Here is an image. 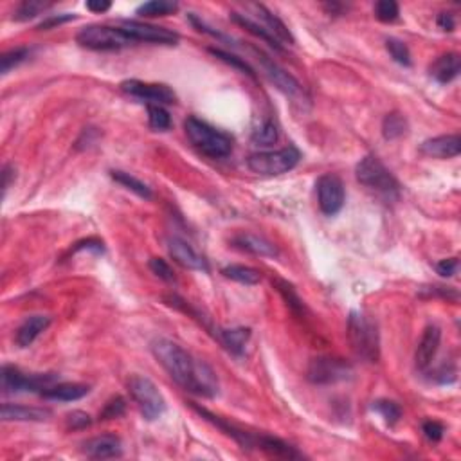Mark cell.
<instances>
[{"label": "cell", "instance_id": "30bf717a", "mask_svg": "<svg viewBox=\"0 0 461 461\" xmlns=\"http://www.w3.org/2000/svg\"><path fill=\"white\" fill-rule=\"evenodd\" d=\"M121 90L128 94L130 98H135L139 101H146L148 105H173L177 101V95L168 85L160 83H146L139 80H126L121 83Z\"/></svg>", "mask_w": 461, "mask_h": 461}, {"label": "cell", "instance_id": "3957f363", "mask_svg": "<svg viewBox=\"0 0 461 461\" xmlns=\"http://www.w3.org/2000/svg\"><path fill=\"white\" fill-rule=\"evenodd\" d=\"M184 130H186V135L191 145L211 159L227 157L233 150V139L202 119L187 118L184 123Z\"/></svg>", "mask_w": 461, "mask_h": 461}, {"label": "cell", "instance_id": "74e56055", "mask_svg": "<svg viewBox=\"0 0 461 461\" xmlns=\"http://www.w3.org/2000/svg\"><path fill=\"white\" fill-rule=\"evenodd\" d=\"M209 53L213 54L214 58H218V60L224 61V63H227V65H231V67H234V69L242 71V73L247 74V76L254 78V71H252V67L247 63V61L242 60V58L234 56V54L227 53V51H222V49H209Z\"/></svg>", "mask_w": 461, "mask_h": 461}, {"label": "cell", "instance_id": "2e32d148", "mask_svg": "<svg viewBox=\"0 0 461 461\" xmlns=\"http://www.w3.org/2000/svg\"><path fill=\"white\" fill-rule=\"evenodd\" d=\"M440 343H442V330L436 324H429L423 330V336L415 353V364L420 371H425L427 368L431 366L432 358L438 353Z\"/></svg>", "mask_w": 461, "mask_h": 461}, {"label": "cell", "instance_id": "ab89813d", "mask_svg": "<svg viewBox=\"0 0 461 461\" xmlns=\"http://www.w3.org/2000/svg\"><path fill=\"white\" fill-rule=\"evenodd\" d=\"M148 265H150V271H152L157 278L162 279V281H168V283L175 281V272H173V269L170 267V263L166 261V259L152 258Z\"/></svg>", "mask_w": 461, "mask_h": 461}, {"label": "cell", "instance_id": "f6af8a7d", "mask_svg": "<svg viewBox=\"0 0 461 461\" xmlns=\"http://www.w3.org/2000/svg\"><path fill=\"white\" fill-rule=\"evenodd\" d=\"M457 267H460V261H457V258H447V259H442V261H438V265H436V271H438L440 276L450 278V276L456 274Z\"/></svg>", "mask_w": 461, "mask_h": 461}, {"label": "cell", "instance_id": "277c9868", "mask_svg": "<svg viewBox=\"0 0 461 461\" xmlns=\"http://www.w3.org/2000/svg\"><path fill=\"white\" fill-rule=\"evenodd\" d=\"M348 339L361 358L377 362L380 357V337L375 321L362 312H351L348 317Z\"/></svg>", "mask_w": 461, "mask_h": 461}, {"label": "cell", "instance_id": "ffe728a7", "mask_svg": "<svg viewBox=\"0 0 461 461\" xmlns=\"http://www.w3.org/2000/svg\"><path fill=\"white\" fill-rule=\"evenodd\" d=\"M51 324V317L47 316H31L24 321L22 324L16 330L15 336V343L16 346L20 348H27L31 344L35 343L36 337L40 336L42 332H46L47 328Z\"/></svg>", "mask_w": 461, "mask_h": 461}, {"label": "cell", "instance_id": "d6986e66", "mask_svg": "<svg viewBox=\"0 0 461 461\" xmlns=\"http://www.w3.org/2000/svg\"><path fill=\"white\" fill-rule=\"evenodd\" d=\"M234 247L242 249L245 252H251L254 256H263V258H276L278 256V249L272 242H269L267 238L258 237L252 233H240L233 238Z\"/></svg>", "mask_w": 461, "mask_h": 461}, {"label": "cell", "instance_id": "681fc988", "mask_svg": "<svg viewBox=\"0 0 461 461\" xmlns=\"http://www.w3.org/2000/svg\"><path fill=\"white\" fill-rule=\"evenodd\" d=\"M85 6L92 13H105L112 8V2H108V0H88Z\"/></svg>", "mask_w": 461, "mask_h": 461}, {"label": "cell", "instance_id": "f1b7e54d", "mask_svg": "<svg viewBox=\"0 0 461 461\" xmlns=\"http://www.w3.org/2000/svg\"><path fill=\"white\" fill-rule=\"evenodd\" d=\"M222 274L242 285H256L259 283V272L256 269L245 267V265H227L222 269Z\"/></svg>", "mask_w": 461, "mask_h": 461}, {"label": "cell", "instance_id": "8d00e7d4", "mask_svg": "<svg viewBox=\"0 0 461 461\" xmlns=\"http://www.w3.org/2000/svg\"><path fill=\"white\" fill-rule=\"evenodd\" d=\"M373 411H377L389 425L397 423L402 416V409L397 402L393 400H377L373 402Z\"/></svg>", "mask_w": 461, "mask_h": 461}, {"label": "cell", "instance_id": "7402d4cb", "mask_svg": "<svg viewBox=\"0 0 461 461\" xmlns=\"http://www.w3.org/2000/svg\"><path fill=\"white\" fill-rule=\"evenodd\" d=\"M0 416L4 422H43L51 416V411L40 408H26V405L4 404L0 409Z\"/></svg>", "mask_w": 461, "mask_h": 461}, {"label": "cell", "instance_id": "60d3db41", "mask_svg": "<svg viewBox=\"0 0 461 461\" xmlns=\"http://www.w3.org/2000/svg\"><path fill=\"white\" fill-rule=\"evenodd\" d=\"M125 411H126L125 398L115 397V398H112V400L107 402V405L103 408V411L100 413V418L101 420H114V418H119V416L125 415Z\"/></svg>", "mask_w": 461, "mask_h": 461}, {"label": "cell", "instance_id": "d590c367", "mask_svg": "<svg viewBox=\"0 0 461 461\" xmlns=\"http://www.w3.org/2000/svg\"><path fill=\"white\" fill-rule=\"evenodd\" d=\"M385 49H388L389 56H391L393 60L397 61V63L405 65V67H409V65L413 63V61H411V53H409L408 46H405L404 42H400V40L388 38V40H385Z\"/></svg>", "mask_w": 461, "mask_h": 461}, {"label": "cell", "instance_id": "5b68a950", "mask_svg": "<svg viewBox=\"0 0 461 461\" xmlns=\"http://www.w3.org/2000/svg\"><path fill=\"white\" fill-rule=\"evenodd\" d=\"M299 159H301V152L294 145H290L286 148L276 150V152L252 153L247 159V166L256 175L276 177L296 168Z\"/></svg>", "mask_w": 461, "mask_h": 461}, {"label": "cell", "instance_id": "836d02e7", "mask_svg": "<svg viewBox=\"0 0 461 461\" xmlns=\"http://www.w3.org/2000/svg\"><path fill=\"white\" fill-rule=\"evenodd\" d=\"M148 123L157 132H166L172 126V118L168 110L160 105H148Z\"/></svg>", "mask_w": 461, "mask_h": 461}, {"label": "cell", "instance_id": "83f0119b", "mask_svg": "<svg viewBox=\"0 0 461 461\" xmlns=\"http://www.w3.org/2000/svg\"><path fill=\"white\" fill-rule=\"evenodd\" d=\"M405 132H408V119L402 114H398V112H391L382 121V134L388 141L402 138Z\"/></svg>", "mask_w": 461, "mask_h": 461}, {"label": "cell", "instance_id": "f35d334b", "mask_svg": "<svg viewBox=\"0 0 461 461\" xmlns=\"http://www.w3.org/2000/svg\"><path fill=\"white\" fill-rule=\"evenodd\" d=\"M375 16H377L380 22H395V20L400 16V8H398L397 2L393 0H380L375 4Z\"/></svg>", "mask_w": 461, "mask_h": 461}, {"label": "cell", "instance_id": "52a82bcc", "mask_svg": "<svg viewBox=\"0 0 461 461\" xmlns=\"http://www.w3.org/2000/svg\"><path fill=\"white\" fill-rule=\"evenodd\" d=\"M130 395L138 404L139 411H141L143 418L153 422V420L160 418L166 411V400H164L162 393L159 391L153 380L143 375H134L128 380Z\"/></svg>", "mask_w": 461, "mask_h": 461}, {"label": "cell", "instance_id": "44dd1931", "mask_svg": "<svg viewBox=\"0 0 461 461\" xmlns=\"http://www.w3.org/2000/svg\"><path fill=\"white\" fill-rule=\"evenodd\" d=\"M90 388L85 384H76V382H63V384L49 385L42 391V397L47 400L56 402H76L87 397Z\"/></svg>", "mask_w": 461, "mask_h": 461}, {"label": "cell", "instance_id": "7bdbcfd3", "mask_svg": "<svg viewBox=\"0 0 461 461\" xmlns=\"http://www.w3.org/2000/svg\"><path fill=\"white\" fill-rule=\"evenodd\" d=\"M76 16L71 15V13H61V15H49L46 20H43L42 24L38 26L40 31H47V29H53V27L56 26H61V24H67L71 22V20H74Z\"/></svg>", "mask_w": 461, "mask_h": 461}, {"label": "cell", "instance_id": "e575fe53", "mask_svg": "<svg viewBox=\"0 0 461 461\" xmlns=\"http://www.w3.org/2000/svg\"><path fill=\"white\" fill-rule=\"evenodd\" d=\"M29 54L31 51L27 49V47H19V49H13V51H8V53H4L2 54V58H0V73L8 74L9 71L19 67L22 61H26L27 58H29Z\"/></svg>", "mask_w": 461, "mask_h": 461}, {"label": "cell", "instance_id": "9c48e42d", "mask_svg": "<svg viewBox=\"0 0 461 461\" xmlns=\"http://www.w3.org/2000/svg\"><path fill=\"white\" fill-rule=\"evenodd\" d=\"M54 375H26L15 366H2L0 371V384L6 395L16 393H33L38 389L49 388L54 382Z\"/></svg>", "mask_w": 461, "mask_h": 461}, {"label": "cell", "instance_id": "603a6c76", "mask_svg": "<svg viewBox=\"0 0 461 461\" xmlns=\"http://www.w3.org/2000/svg\"><path fill=\"white\" fill-rule=\"evenodd\" d=\"M460 71H461V61L456 53L443 54V56H440L438 60L431 65V76L435 78L438 83H443V85L456 80Z\"/></svg>", "mask_w": 461, "mask_h": 461}, {"label": "cell", "instance_id": "f907efd6", "mask_svg": "<svg viewBox=\"0 0 461 461\" xmlns=\"http://www.w3.org/2000/svg\"><path fill=\"white\" fill-rule=\"evenodd\" d=\"M436 22H438L440 29L443 31H454V27H456V20H454V16L450 13H440Z\"/></svg>", "mask_w": 461, "mask_h": 461}, {"label": "cell", "instance_id": "ee69618b", "mask_svg": "<svg viewBox=\"0 0 461 461\" xmlns=\"http://www.w3.org/2000/svg\"><path fill=\"white\" fill-rule=\"evenodd\" d=\"M90 425V416L83 411H73L67 416V427L69 429H85Z\"/></svg>", "mask_w": 461, "mask_h": 461}, {"label": "cell", "instance_id": "f546056e", "mask_svg": "<svg viewBox=\"0 0 461 461\" xmlns=\"http://www.w3.org/2000/svg\"><path fill=\"white\" fill-rule=\"evenodd\" d=\"M251 139L254 145H259V146L274 145V143L279 139L278 126H276L274 121H271V119H265L261 125L256 126V128L252 130Z\"/></svg>", "mask_w": 461, "mask_h": 461}, {"label": "cell", "instance_id": "7a4b0ae2", "mask_svg": "<svg viewBox=\"0 0 461 461\" xmlns=\"http://www.w3.org/2000/svg\"><path fill=\"white\" fill-rule=\"evenodd\" d=\"M355 177L362 186L373 191L385 202H395L400 199V184L377 157L368 155L361 159L355 168Z\"/></svg>", "mask_w": 461, "mask_h": 461}, {"label": "cell", "instance_id": "4fadbf2b", "mask_svg": "<svg viewBox=\"0 0 461 461\" xmlns=\"http://www.w3.org/2000/svg\"><path fill=\"white\" fill-rule=\"evenodd\" d=\"M258 56H259V61H261L263 71H265V74H267L269 80H271L272 83L278 87L279 92H283L286 98H290V100L296 101V103L303 105L309 101L305 88H303V85L299 83L296 78L290 76L285 69H281L278 63H274L272 60H269L267 56H263V54H258Z\"/></svg>", "mask_w": 461, "mask_h": 461}, {"label": "cell", "instance_id": "8fae6325", "mask_svg": "<svg viewBox=\"0 0 461 461\" xmlns=\"http://www.w3.org/2000/svg\"><path fill=\"white\" fill-rule=\"evenodd\" d=\"M317 187V202H319V209L323 211L326 217H336L344 206V184L337 175L326 173V175L319 177L316 184Z\"/></svg>", "mask_w": 461, "mask_h": 461}, {"label": "cell", "instance_id": "cb8c5ba5", "mask_svg": "<svg viewBox=\"0 0 461 461\" xmlns=\"http://www.w3.org/2000/svg\"><path fill=\"white\" fill-rule=\"evenodd\" d=\"M214 337L220 341V344L229 353L240 357V355H244L245 344H247L249 337H251V330H249V328H231V330L218 328V332Z\"/></svg>", "mask_w": 461, "mask_h": 461}, {"label": "cell", "instance_id": "7c38bea8", "mask_svg": "<svg viewBox=\"0 0 461 461\" xmlns=\"http://www.w3.org/2000/svg\"><path fill=\"white\" fill-rule=\"evenodd\" d=\"M119 27H121L134 42L157 43V46H175V43L179 42V35L173 33V31L166 29V27L135 22V20H123V22L119 24Z\"/></svg>", "mask_w": 461, "mask_h": 461}, {"label": "cell", "instance_id": "d4e9b609", "mask_svg": "<svg viewBox=\"0 0 461 461\" xmlns=\"http://www.w3.org/2000/svg\"><path fill=\"white\" fill-rule=\"evenodd\" d=\"M231 20H233L234 24H238L240 27H244V29L247 31V33H251L252 36H256V38L263 40V42H267L269 46L274 47V49L279 51V53L283 51L281 43H279L278 40H276L274 36H272L271 33H269V31L265 29V27H261L258 22H254V20H252L251 16L242 15V13H231Z\"/></svg>", "mask_w": 461, "mask_h": 461}, {"label": "cell", "instance_id": "484cf974", "mask_svg": "<svg viewBox=\"0 0 461 461\" xmlns=\"http://www.w3.org/2000/svg\"><path fill=\"white\" fill-rule=\"evenodd\" d=\"M258 449L265 450V452H269L271 456H276V457H289V460L301 457V454L294 449L292 445H289V443L283 442V440L274 438V436H267V435H259Z\"/></svg>", "mask_w": 461, "mask_h": 461}, {"label": "cell", "instance_id": "e0dca14e", "mask_svg": "<svg viewBox=\"0 0 461 461\" xmlns=\"http://www.w3.org/2000/svg\"><path fill=\"white\" fill-rule=\"evenodd\" d=\"M422 153L427 157H435V159H452L460 155L461 139L457 134L438 135V138L427 139L420 146Z\"/></svg>", "mask_w": 461, "mask_h": 461}, {"label": "cell", "instance_id": "4316f807", "mask_svg": "<svg viewBox=\"0 0 461 461\" xmlns=\"http://www.w3.org/2000/svg\"><path fill=\"white\" fill-rule=\"evenodd\" d=\"M110 177L115 180V182L121 184L123 187H126L128 191H132V193H135L138 197H141V199H146V200L152 199V190H150L143 180H139L138 177L130 175V173L126 172H121V170H114V172H110Z\"/></svg>", "mask_w": 461, "mask_h": 461}, {"label": "cell", "instance_id": "d6a6232c", "mask_svg": "<svg viewBox=\"0 0 461 461\" xmlns=\"http://www.w3.org/2000/svg\"><path fill=\"white\" fill-rule=\"evenodd\" d=\"M274 285H276V289H278V292L283 296V299L286 301V305H289L294 312L296 314L305 312V305H303L301 298L298 296V292H296L294 285H290V283L285 281V279H276Z\"/></svg>", "mask_w": 461, "mask_h": 461}, {"label": "cell", "instance_id": "7dc6e473", "mask_svg": "<svg viewBox=\"0 0 461 461\" xmlns=\"http://www.w3.org/2000/svg\"><path fill=\"white\" fill-rule=\"evenodd\" d=\"M74 251H94V252H103L105 247H103V242L98 240V238H87V240L83 242H78L76 247H74Z\"/></svg>", "mask_w": 461, "mask_h": 461}, {"label": "cell", "instance_id": "b9f144b4", "mask_svg": "<svg viewBox=\"0 0 461 461\" xmlns=\"http://www.w3.org/2000/svg\"><path fill=\"white\" fill-rule=\"evenodd\" d=\"M422 431L427 440H431V442H440V440L443 438L445 427H443L440 422H436V420H427V422L422 425Z\"/></svg>", "mask_w": 461, "mask_h": 461}, {"label": "cell", "instance_id": "4dcf8cb0", "mask_svg": "<svg viewBox=\"0 0 461 461\" xmlns=\"http://www.w3.org/2000/svg\"><path fill=\"white\" fill-rule=\"evenodd\" d=\"M179 9L177 2H170V0H152V2H145L138 8L139 16H166L173 15Z\"/></svg>", "mask_w": 461, "mask_h": 461}, {"label": "cell", "instance_id": "816d5d0a", "mask_svg": "<svg viewBox=\"0 0 461 461\" xmlns=\"http://www.w3.org/2000/svg\"><path fill=\"white\" fill-rule=\"evenodd\" d=\"M11 166H4V170H2V180H4V182H2V187H4V193L6 191H8V187H9V182H11Z\"/></svg>", "mask_w": 461, "mask_h": 461}, {"label": "cell", "instance_id": "bcb514c9", "mask_svg": "<svg viewBox=\"0 0 461 461\" xmlns=\"http://www.w3.org/2000/svg\"><path fill=\"white\" fill-rule=\"evenodd\" d=\"M98 138H100V132L95 128H85L83 132H81V138L76 141V148H88V146L94 145L95 141H98Z\"/></svg>", "mask_w": 461, "mask_h": 461}, {"label": "cell", "instance_id": "8992f818", "mask_svg": "<svg viewBox=\"0 0 461 461\" xmlns=\"http://www.w3.org/2000/svg\"><path fill=\"white\" fill-rule=\"evenodd\" d=\"M76 42L90 51H118L134 46V40L121 27L87 26L76 35Z\"/></svg>", "mask_w": 461, "mask_h": 461}, {"label": "cell", "instance_id": "9a60e30c", "mask_svg": "<svg viewBox=\"0 0 461 461\" xmlns=\"http://www.w3.org/2000/svg\"><path fill=\"white\" fill-rule=\"evenodd\" d=\"M166 247H168L170 256L179 263L180 267L190 269V271H200L207 272L209 271V265H207L206 258L202 254L195 251L186 240L179 237H172L166 242Z\"/></svg>", "mask_w": 461, "mask_h": 461}, {"label": "cell", "instance_id": "ac0fdd59", "mask_svg": "<svg viewBox=\"0 0 461 461\" xmlns=\"http://www.w3.org/2000/svg\"><path fill=\"white\" fill-rule=\"evenodd\" d=\"M83 452L94 460H108V457H118L123 454L121 440L114 435L95 436L83 443Z\"/></svg>", "mask_w": 461, "mask_h": 461}, {"label": "cell", "instance_id": "1f68e13d", "mask_svg": "<svg viewBox=\"0 0 461 461\" xmlns=\"http://www.w3.org/2000/svg\"><path fill=\"white\" fill-rule=\"evenodd\" d=\"M51 6H53L51 2H42V0H26V2H22V4L16 8L13 19L19 20V22H26V20L38 16L40 13L49 9Z\"/></svg>", "mask_w": 461, "mask_h": 461}, {"label": "cell", "instance_id": "5bb4252c", "mask_svg": "<svg viewBox=\"0 0 461 461\" xmlns=\"http://www.w3.org/2000/svg\"><path fill=\"white\" fill-rule=\"evenodd\" d=\"M245 9L249 11L247 16H251L254 22H258L259 26L265 27V29H267L269 33H271V35L274 36L279 43H281V46L283 43H286V46H292L294 43L292 33H290L289 27H286L285 24H283L281 20L274 15V13L269 11V9L261 4H247L245 6Z\"/></svg>", "mask_w": 461, "mask_h": 461}, {"label": "cell", "instance_id": "6da1fadb", "mask_svg": "<svg viewBox=\"0 0 461 461\" xmlns=\"http://www.w3.org/2000/svg\"><path fill=\"white\" fill-rule=\"evenodd\" d=\"M152 353L182 389L206 398L218 395L220 385L214 371L204 361L187 353L180 344L160 337L152 343Z\"/></svg>", "mask_w": 461, "mask_h": 461}, {"label": "cell", "instance_id": "ba28073f", "mask_svg": "<svg viewBox=\"0 0 461 461\" xmlns=\"http://www.w3.org/2000/svg\"><path fill=\"white\" fill-rule=\"evenodd\" d=\"M351 375H353L351 364L336 357L312 358L309 364V370H306V378L317 385H330L337 384V382L350 380Z\"/></svg>", "mask_w": 461, "mask_h": 461}, {"label": "cell", "instance_id": "c3c4849f", "mask_svg": "<svg viewBox=\"0 0 461 461\" xmlns=\"http://www.w3.org/2000/svg\"><path fill=\"white\" fill-rule=\"evenodd\" d=\"M435 380L440 382V384H450V382L456 380V370H454V368L443 366L442 370L436 371Z\"/></svg>", "mask_w": 461, "mask_h": 461}]
</instances>
